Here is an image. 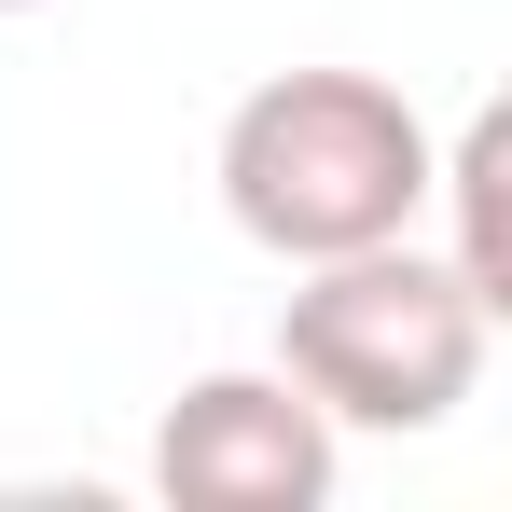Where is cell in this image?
I'll return each mask as SVG.
<instances>
[{"instance_id": "3", "label": "cell", "mask_w": 512, "mask_h": 512, "mask_svg": "<svg viewBox=\"0 0 512 512\" xmlns=\"http://www.w3.org/2000/svg\"><path fill=\"white\" fill-rule=\"evenodd\" d=\"M153 485L180 512H319L333 499V416L291 374H194L153 416Z\"/></svg>"}, {"instance_id": "1", "label": "cell", "mask_w": 512, "mask_h": 512, "mask_svg": "<svg viewBox=\"0 0 512 512\" xmlns=\"http://www.w3.org/2000/svg\"><path fill=\"white\" fill-rule=\"evenodd\" d=\"M429 139L416 97L374 70H277L222 111V208L263 263H333L429 222Z\"/></svg>"}, {"instance_id": "2", "label": "cell", "mask_w": 512, "mask_h": 512, "mask_svg": "<svg viewBox=\"0 0 512 512\" xmlns=\"http://www.w3.org/2000/svg\"><path fill=\"white\" fill-rule=\"evenodd\" d=\"M485 333H499V305L429 250V236H374V250L291 263L277 374L333 429H443L485 388Z\"/></svg>"}, {"instance_id": "4", "label": "cell", "mask_w": 512, "mask_h": 512, "mask_svg": "<svg viewBox=\"0 0 512 512\" xmlns=\"http://www.w3.org/2000/svg\"><path fill=\"white\" fill-rule=\"evenodd\" d=\"M0 14H42V0H0Z\"/></svg>"}]
</instances>
